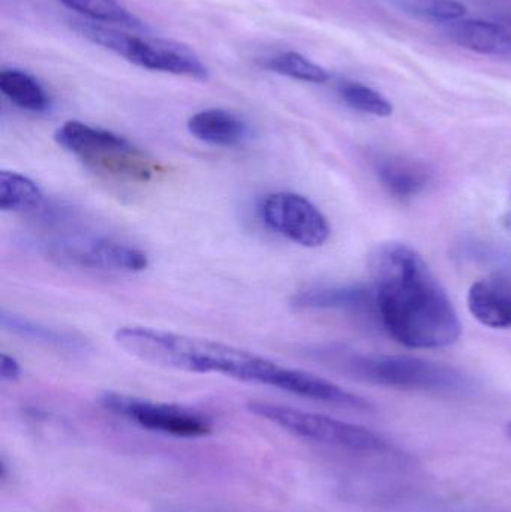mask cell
I'll return each instance as SVG.
<instances>
[{
  "instance_id": "603a6c76",
  "label": "cell",
  "mask_w": 511,
  "mask_h": 512,
  "mask_svg": "<svg viewBox=\"0 0 511 512\" xmlns=\"http://www.w3.org/2000/svg\"><path fill=\"white\" fill-rule=\"evenodd\" d=\"M21 373H23V369H21L20 363L12 355L3 352L0 355V379L3 382H15L21 378Z\"/></svg>"
},
{
  "instance_id": "9c48e42d",
  "label": "cell",
  "mask_w": 511,
  "mask_h": 512,
  "mask_svg": "<svg viewBox=\"0 0 511 512\" xmlns=\"http://www.w3.org/2000/svg\"><path fill=\"white\" fill-rule=\"evenodd\" d=\"M260 216L273 233L303 248H321L332 233L321 210L308 198L293 192L267 195L261 203Z\"/></svg>"
},
{
  "instance_id": "44dd1931",
  "label": "cell",
  "mask_w": 511,
  "mask_h": 512,
  "mask_svg": "<svg viewBox=\"0 0 511 512\" xmlns=\"http://www.w3.org/2000/svg\"><path fill=\"white\" fill-rule=\"evenodd\" d=\"M341 96L348 107L377 117H389L393 113L392 104L377 90L359 83H345Z\"/></svg>"
},
{
  "instance_id": "30bf717a",
  "label": "cell",
  "mask_w": 511,
  "mask_h": 512,
  "mask_svg": "<svg viewBox=\"0 0 511 512\" xmlns=\"http://www.w3.org/2000/svg\"><path fill=\"white\" fill-rule=\"evenodd\" d=\"M266 385L278 388L285 393L294 394V396L315 400V402L329 403V405L357 409V411L374 409L368 400L344 390L327 379L320 378L314 373L305 372V370L290 369V367H284L278 363L270 372Z\"/></svg>"
},
{
  "instance_id": "9a60e30c",
  "label": "cell",
  "mask_w": 511,
  "mask_h": 512,
  "mask_svg": "<svg viewBox=\"0 0 511 512\" xmlns=\"http://www.w3.org/2000/svg\"><path fill=\"white\" fill-rule=\"evenodd\" d=\"M0 324H2L3 330L9 331L21 339L32 340V342L59 349V351L86 352L89 349L86 339L77 334L47 327L41 322L32 321V319L15 315V313H8L6 310H2Z\"/></svg>"
},
{
  "instance_id": "6da1fadb",
  "label": "cell",
  "mask_w": 511,
  "mask_h": 512,
  "mask_svg": "<svg viewBox=\"0 0 511 512\" xmlns=\"http://www.w3.org/2000/svg\"><path fill=\"white\" fill-rule=\"evenodd\" d=\"M371 268L375 309L393 339L408 348L435 349L461 337L452 300L414 249L402 243L378 246Z\"/></svg>"
},
{
  "instance_id": "ba28073f",
  "label": "cell",
  "mask_w": 511,
  "mask_h": 512,
  "mask_svg": "<svg viewBox=\"0 0 511 512\" xmlns=\"http://www.w3.org/2000/svg\"><path fill=\"white\" fill-rule=\"evenodd\" d=\"M57 264L110 273H141L149 267V256L141 249L110 237H68L45 245Z\"/></svg>"
},
{
  "instance_id": "277c9868",
  "label": "cell",
  "mask_w": 511,
  "mask_h": 512,
  "mask_svg": "<svg viewBox=\"0 0 511 512\" xmlns=\"http://www.w3.org/2000/svg\"><path fill=\"white\" fill-rule=\"evenodd\" d=\"M72 27L78 35L93 44L101 45L141 68L185 75L197 80H207L209 77V71L200 57L177 42L140 38L108 24L90 20L74 21Z\"/></svg>"
},
{
  "instance_id": "4fadbf2b",
  "label": "cell",
  "mask_w": 511,
  "mask_h": 512,
  "mask_svg": "<svg viewBox=\"0 0 511 512\" xmlns=\"http://www.w3.org/2000/svg\"><path fill=\"white\" fill-rule=\"evenodd\" d=\"M293 306L308 310H366L375 307L372 286H326L299 292Z\"/></svg>"
},
{
  "instance_id": "8992f818",
  "label": "cell",
  "mask_w": 511,
  "mask_h": 512,
  "mask_svg": "<svg viewBox=\"0 0 511 512\" xmlns=\"http://www.w3.org/2000/svg\"><path fill=\"white\" fill-rule=\"evenodd\" d=\"M251 414L318 444L347 448L362 453H383L390 450L386 439L359 424L345 423L327 415L302 411L290 406L275 405L267 402L248 403Z\"/></svg>"
},
{
  "instance_id": "7a4b0ae2",
  "label": "cell",
  "mask_w": 511,
  "mask_h": 512,
  "mask_svg": "<svg viewBox=\"0 0 511 512\" xmlns=\"http://www.w3.org/2000/svg\"><path fill=\"white\" fill-rule=\"evenodd\" d=\"M120 349L153 366L191 373H218L261 384L273 361L245 349L149 327H122L114 333Z\"/></svg>"
},
{
  "instance_id": "7c38bea8",
  "label": "cell",
  "mask_w": 511,
  "mask_h": 512,
  "mask_svg": "<svg viewBox=\"0 0 511 512\" xmlns=\"http://www.w3.org/2000/svg\"><path fill=\"white\" fill-rule=\"evenodd\" d=\"M188 131L197 140L218 147L242 146L251 137L248 123L222 108H210L194 114L188 120Z\"/></svg>"
},
{
  "instance_id": "7402d4cb",
  "label": "cell",
  "mask_w": 511,
  "mask_h": 512,
  "mask_svg": "<svg viewBox=\"0 0 511 512\" xmlns=\"http://www.w3.org/2000/svg\"><path fill=\"white\" fill-rule=\"evenodd\" d=\"M411 14L437 21H455L464 17L467 8L458 0H404Z\"/></svg>"
},
{
  "instance_id": "ffe728a7",
  "label": "cell",
  "mask_w": 511,
  "mask_h": 512,
  "mask_svg": "<svg viewBox=\"0 0 511 512\" xmlns=\"http://www.w3.org/2000/svg\"><path fill=\"white\" fill-rule=\"evenodd\" d=\"M264 66L276 74L285 75L294 80L306 81V83L321 84L329 80V74L323 66L317 65L308 57L294 53V51L278 54V56L267 60Z\"/></svg>"
},
{
  "instance_id": "2e32d148",
  "label": "cell",
  "mask_w": 511,
  "mask_h": 512,
  "mask_svg": "<svg viewBox=\"0 0 511 512\" xmlns=\"http://www.w3.org/2000/svg\"><path fill=\"white\" fill-rule=\"evenodd\" d=\"M377 174L384 188L398 198L420 194L429 182L428 171L423 165L392 156L378 159Z\"/></svg>"
},
{
  "instance_id": "e0dca14e",
  "label": "cell",
  "mask_w": 511,
  "mask_h": 512,
  "mask_svg": "<svg viewBox=\"0 0 511 512\" xmlns=\"http://www.w3.org/2000/svg\"><path fill=\"white\" fill-rule=\"evenodd\" d=\"M42 189L29 177L15 171L0 173V209L9 213L36 212L44 206Z\"/></svg>"
},
{
  "instance_id": "d6986e66",
  "label": "cell",
  "mask_w": 511,
  "mask_h": 512,
  "mask_svg": "<svg viewBox=\"0 0 511 512\" xmlns=\"http://www.w3.org/2000/svg\"><path fill=\"white\" fill-rule=\"evenodd\" d=\"M59 2L96 23L117 24L128 29L143 27V23L117 0H59Z\"/></svg>"
},
{
  "instance_id": "5bb4252c",
  "label": "cell",
  "mask_w": 511,
  "mask_h": 512,
  "mask_svg": "<svg viewBox=\"0 0 511 512\" xmlns=\"http://www.w3.org/2000/svg\"><path fill=\"white\" fill-rule=\"evenodd\" d=\"M450 38L468 50L492 56H511V33L504 27L482 20H465L452 24Z\"/></svg>"
},
{
  "instance_id": "3957f363",
  "label": "cell",
  "mask_w": 511,
  "mask_h": 512,
  "mask_svg": "<svg viewBox=\"0 0 511 512\" xmlns=\"http://www.w3.org/2000/svg\"><path fill=\"white\" fill-rule=\"evenodd\" d=\"M314 355L351 378L381 387L444 394L461 393L467 388V381L458 370L422 358L354 354L335 348L318 349Z\"/></svg>"
},
{
  "instance_id": "8fae6325",
  "label": "cell",
  "mask_w": 511,
  "mask_h": 512,
  "mask_svg": "<svg viewBox=\"0 0 511 512\" xmlns=\"http://www.w3.org/2000/svg\"><path fill=\"white\" fill-rule=\"evenodd\" d=\"M471 315L491 328H511V276L497 274L474 283L468 292Z\"/></svg>"
},
{
  "instance_id": "cb8c5ba5",
  "label": "cell",
  "mask_w": 511,
  "mask_h": 512,
  "mask_svg": "<svg viewBox=\"0 0 511 512\" xmlns=\"http://www.w3.org/2000/svg\"><path fill=\"white\" fill-rule=\"evenodd\" d=\"M507 432H509V435L511 438V423H509V426H507Z\"/></svg>"
},
{
  "instance_id": "52a82bcc",
  "label": "cell",
  "mask_w": 511,
  "mask_h": 512,
  "mask_svg": "<svg viewBox=\"0 0 511 512\" xmlns=\"http://www.w3.org/2000/svg\"><path fill=\"white\" fill-rule=\"evenodd\" d=\"M101 403L107 411L150 432L183 439L203 438L212 433V424L204 415L183 406L150 402L117 393L104 394Z\"/></svg>"
},
{
  "instance_id": "ac0fdd59",
  "label": "cell",
  "mask_w": 511,
  "mask_h": 512,
  "mask_svg": "<svg viewBox=\"0 0 511 512\" xmlns=\"http://www.w3.org/2000/svg\"><path fill=\"white\" fill-rule=\"evenodd\" d=\"M0 90L3 95L30 113H45L50 108V98L38 80L18 69H3L0 72Z\"/></svg>"
},
{
  "instance_id": "d4e9b609",
  "label": "cell",
  "mask_w": 511,
  "mask_h": 512,
  "mask_svg": "<svg viewBox=\"0 0 511 512\" xmlns=\"http://www.w3.org/2000/svg\"><path fill=\"white\" fill-rule=\"evenodd\" d=\"M510 230H511V225H510Z\"/></svg>"
},
{
  "instance_id": "5b68a950",
  "label": "cell",
  "mask_w": 511,
  "mask_h": 512,
  "mask_svg": "<svg viewBox=\"0 0 511 512\" xmlns=\"http://www.w3.org/2000/svg\"><path fill=\"white\" fill-rule=\"evenodd\" d=\"M54 138L60 147L92 170L140 182H146L155 173L152 159L143 150L107 129L71 120L57 129Z\"/></svg>"
}]
</instances>
